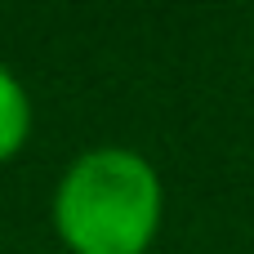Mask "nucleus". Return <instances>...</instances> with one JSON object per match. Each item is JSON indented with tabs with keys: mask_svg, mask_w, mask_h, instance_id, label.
Wrapping results in <instances>:
<instances>
[{
	"mask_svg": "<svg viewBox=\"0 0 254 254\" xmlns=\"http://www.w3.org/2000/svg\"><path fill=\"white\" fill-rule=\"evenodd\" d=\"M161 210V174L129 147L80 152L54 188V228L76 254H147Z\"/></svg>",
	"mask_w": 254,
	"mask_h": 254,
	"instance_id": "1",
	"label": "nucleus"
},
{
	"mask_svg": "<svg viewBox=\"0 0 254 254\" xmlns=\"http://www.w3.org/2000/svg\"><path fill=\"white\" fill-rule=\"evenodd\" d=\"M31 129V98L22 89V80L0 63V161H9Z\"/></svg>",
	"mask_w": 254,
	"mask_h": 254,
	"instance_id": "2",
	"label": "nucleus"
}]
</instances>
